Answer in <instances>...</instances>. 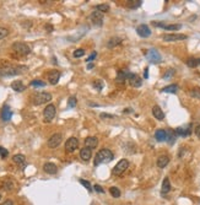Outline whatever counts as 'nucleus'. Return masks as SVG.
<instances>
[{"instance_id": "obj_12", "label": "nucleus", "mask_w": 200, "mask_h": 205, "mask_svg": "<svg viewBox=\"0 0 200 205\" xmlns=\"http://www.w3.org/2000/svg\"><path fill=\"white\" fill-rule=\"evenodd\" d=\"M79 146V140L76 139V138H69L68 140H66V143H65V150L68 151V152H72V151H75L76 149Z\"/></svg>"}, {"instance_id": "obj_38", "label": "nucleus", "mask_w": 200, "mask_h": 205, "mask_svg": "<svg viewBox=\"0 0 200 205\" xmlns=\"http://www.w3.org/2000/svg\"><path fill=\"white\" fill-rule=\"evenodd\" d=\"M174 74H176V70H174V69H168V70H166V73L163 74V79H165V80L171 79Z\"/></svg>"}, {"instance_id": "obj_40", "label": "nucleus", "mask_w": 200, "mask_h": 205, "mask_svg": "<svg viewBox=\"0 0 200 205\" xmlns=\"http://www.w3.org/2000/svg\"><path fill=\"white\" fill-rule=\"evenodd\" d=\"M80 183H81V184H82L88 192L93 191V188H92V186L90 184V182H87V181H85V179H80Z\"/></svg>"}, {"instance_id": "obj_15", "label": "nucleus", "mask_w": 200, "mask_h": 205, "mask_svg": "<svg viewBox=\"0 0 200 205\" xmlns=\"http://www.w3.org/2000/svg\"><path fill=\"white\" fill-rule=\"evenodd\" d=\"M131 73L129 70H119L117 74V81L118 82H125L127 80H129Z\"/></svg>"}, {"instance_id": "obj_5", "label": "nucleus", "mask_w": 200, "mask_h": 205, "mask_svg": "<svg viewBox=\"0 0 200 205\" xmlns=\"http://www.w3.org/2000/svg\"><path fill=\"white\" fill-rule=\"evenodd\" d=\"M146 58L147 60L150 61V63H154V64H157V63H161V60H162V57H161V54L158 53L156 49H154V48H151V49H149L147 52H146Z\"/></svg>"}, {"instance_id": "obj_7", "label": "nucleus", "mask_w": 200, "mask_h": 205, "mask_svg": "<svg viewBox=\"0 0 200 205\" xmlns=\"http://www.w3.org/2000/svg\"><path fill=\"white\" fill-rule=\"evenodd\" d=\"M128 167H129L128 160H125V159L120 160V161L118 162V163L114 166V168H113V175H114V176H119V175H122L124 171L128 170Z\"/></svg>"}, {"instance_id": "obj_20", "label": "nucleus", "mask_w": 200, "mask_h": 205, "mask_svg": "<svg viewBox=\"0 0 200 205\" xmlns=\"http://www.w3.org/2000/svg\"><path fill=\"white\" fill-rule=\"evenodd\" d=\"M91 156H92V151H91V149H88V147H84V149L80 150V157H81V160H84V161H88V160L91 159Z\"/></svg>"}, {"instance_id": "obj_46", "label": "nucleus", "mask_w": 200, "mask_h": 205, "mask_svg": "<svg viewBox=\"0 0 200 205\" xmlns=\"http://www.w3.org/2000/svg\"><path fill=\"white\" fill-rule=\"evenodd\" d=\"M102 119H113L114 116H112V114H107V113H101L100 116Z\"/></svg>"}, {"instance_id": "obj_30", "label": "nucleus", "mask_w": 200, "mask_h": 205, "mask_svg": "<svg viewBox=\"0 0 200 205\" xmlns=\"http://www.w3.org/2000/svg\"><path fill=\"white\" fill-rule=\"evenodd\" d=\"M186 64L189 66V68H195V66H198V65H199V59L189 58V59H187Z\"/></svg>"}, {"instance_id": "obj_29", "label": "nucleus", "mask_w": 200, "mask_h": 205, "mask_svg": "<svg viewBox=\"0 0 200 205\" xmlns=\"http://www.w3.org/2000/svg\"><path fill=\"white\" fill-rule=\"evenodd\" d=\"M176 136H177V134H176L174 130H172V129H167V140H168L170 144H173V143H174Z\"/></svg>"}, {"instance_id": "obj_21", "label": "nucleus", "mask_w": 200, "mask_h": 205, "mask_svg": "<svg viewBox=\"0 0 200 205\" xmlns=\"http://www.w3.org/2000/svg\"><path fill=\"white\" fill-rule=\"evenodd\" d=\"M13 160L16 165H18L20 167H25L26 166V157L24 156V155H21V154H17V155H15L14 157H13Z\"/></svg>"}, {"instance_id": "obj_4", "label": "nucleus", "mask_w": 200, "mask_h": 205, "mask_svg": "<svg viewBox=\"0 0 200 205\" xmlns=\"http://www.w3.org/2000/svg\"><path fill=\"white\" fill-rule=\"evenodd\" d=\"M55 113H57V109H55V106L54 104H48L45 108H44V112H43V116H44V120L45 122H52L53 118L55 117Z\"/></svg>"}, {"instance_id": "obj_39", "label": "nucleus", "mask_w": 200, "mask_h": 205, "mask_svg": "<svg viewBox=\"0 0 200 205\" xmlns=\"http://www.w3.org/2000/svg\"><path fill=\"white\" fill-rule=\"evenodd\" d=\"M76 104H77L76 97H75V96H71V97L69 98V101H68V107H69V108H74Z\"/></svg>"}, {"instance_id": "obj_36", "label": "nucleus", "mask_w": 200, "mask_h": 205, "mask_svg": "<svg viewBox=\"0 0 200 205\" xmlns=\"http://www.w3.org/2000/svg\"><path fill=\"white\" fill-rule=\"evenodd\" d=\"M109 193H111V195L114 197V198H119V197H120V191H119L117 187H111V188H109Z\"/></svg>"}, {"instance_id": "obj_28", "label": "nucleus", "mask_w": 200, "mask_h": 205, "mask_svg": "<svg viewBox=\"0 0 200 205\" xmlns=\"http://www.w3.org/2000/svg\"><path fill=\"white\" fill-rule=\"evenodd\" d=\"M174 132H176L177 135H181V136H188L192 133L190 132V125H188V128H182V127L181 128H177Z\"/></svg>"}, {"instance_id": "obj_1", "label": "nucleus", "mask_w": 200, "mask_h": 205, "mask_svg": "<svg viewBox=\"0 0 200 205\" xmlns=\"http://www.w3.org/2000/svg\"><path fill=\"white\" fill-rule=\"evenodd\" d=\"M112 160H113V152L109 149H102L96 154L95 160H93V165L98 166L101 163H108Z\"/></svg>"}, {"instance_id": "obj_18", "label": "nucleus", "mask_w": 200, "mask_h": 205, "mask_svg": "<svg viewBox=\"0 0 200 205\" xmlns=\"http://www.w3.org/2000/svg\"><path fill=\"white\" fill-rule=\"evenodd\" d=\"M11 117H13V112L10 111L9 106H4L3 107V111H1V119L4 122H9L11 119Z\"/></svg>"}, {"instance_id": "obj_19", "label": "nucleus", "mask_w": 200, "mask_h": 205, "mask_svg": "<svg viewBox=\"0 0 200 205\" xmlns=\"http://www.w3.org/2000/svg\"><path fill=\"white\" fill-rule=\"evenodd\" d=\"M152 114L157 120H163L165 119V113H163V111L161 109L160 106H154L152 107Z\"/></svg>"}, {"instance_id": "obj_50", "label": "nucleus", "mask_w": 200, "mask_h": 205, "mask_svg": "<svg viewBox=\"0 0 200 205\" xmlns=\"http://www.w3.org/2000/svg\"><path fill=\"white\" fill-rule=\"evenodd\" d=\"M45 29L48 31V33H50V32H53V26H50V25H45Z\"/></svg>"}, {"instance_id": "obj_22", "label": "nucleus", "mask_w": 200, "mask_h": 205, "mask_svg": "<svg viewBox=\"0 0 200 205\" xmlns=\"http://www.w3.org/2000/svg\"><path fill=\"white\" fill-rule=\"evenodd\" d=\"M11 88H13L14 91H16V92H22V91H25L26 86L24 85V82H22L21 80H16V81H14V82L11 84Z\"/></svg>"}, {"instance_id": "obj_10", "label": "nucleus", "mask_w": 200, "mask_h": 205, "mask_svg": "<svg viewBox=\"0 0 200 205\" xmlns=\"http://www.w3.org/2000/svg\"><path fill=\"white\" fill-rule=\"evenodd\" d=\"M90 20H91V22H92L95 26L101 27V26L103 25V14L100 13V11H97V10H95L92 14L90 15Z\"/></svg>"}, {"instance_id": "obj_49", "label": "nucleus", "mask_w": 200, "mask_h": 205, "mask_svg": "<svg viewBox=\"0 0 200 205\" xmlns=\"http://www.w3.org/2000/svg\"><path fill=\"white\" fill-rule=\"evenodd\" d=\"M194 133H195V135H197V136H198V138L200 139V125H197V127H195V129H194Z\"/></svg>"}, {"instance_id": "obj_23", "label": "nucleus", "mask_w": 200, "mask_h": 205, "mask_svg": "<svg viewBox=\"0 0 200 205\" xmlns=\"http://www.w3.org/2000/svg\"><path fill=\"white\" fill-rule=\"evenodd\" d=\"M168 163H170V157L167 155H162L157 159V167L160 168H165Z\"/></svg>"}, {"instance_id": "obj_33", "label": "nucleus", "mask_w": 200, "mask_h": 205, "mask_svg": "<svg viewBox=\"0 0 200 205\" xmlns=\"http://www.w3.org/2000/svg\"><path fill=\"white\" fill-rule=\"evenodd\" d=\"M141 0H131V1H128V6L130 9H136V8H139L140 5H141Z\"/></svg>"}, {"instance_id": "obj_6", "label": "nucleus", "mask_w": 200, "mask_h": 205, "mask_svg": "<svg viewBox=\"0 0 200 205\" xmlns=\"http://www.w3.org/2000/svg\"><path fill=\"white\" fill-rule=\"evenodd\" d=\"M13 49H14L16 53L18 54H22V55H27L31 53V48L26 43H22V42H16L13 44Z\"/></svg>"}, {"instance_id": "obj_48", "label": "nucleus", "mask_w": 200, "mask_h": 205, "mask_svg": "<svg viewBox=\"0 0 200 205\" xmlns=\"http://www.w3.org/2000/svg\"><path fill=\"white\" fill-rule=\"evenodd\" d=\"M93 189H95V192H97V193H103V188L101 187V186H98V184H95V187H93Z\"/></svg>"}, {"instance_id": "obj_53", "label": "nucleus", "mask_w": 200, "mask_h": 205, "mask_svg": "<svg viewBox=\"0 0 200 205\" xmlns=\"http://www.w3.org/2000/svg\"><path fill=\"white\" fill-rule=\"evenodd\" d=\"M131 112H133L131 108H125V109H123V113H131Z\"/></svg>"}, {"instance_id": "obj_8", "label": "nucleus", "mask_w": 200, "mask_h": 205, "mask_svg": "<svg viewBox=\"0 0 200 205\" xmlns=\"http://www.w3.org/2000/svg\"><path fill=\"white\" fill-rule=\"evenodd\" d=\"M61 140H63V135L61 134H59V133H55V134H53L49 139H48V146L50 147V149H55L60 145V143H61Z\"/></svg>"}, {"instance_id": "obj_56", "label": "nucleus", "mask_w": 200, "mask_h": 205, "mask_svg": "<svg viewBox=\"0 0 200 205\" xmlns=\"http://www.w3.org/2000/svg\"><path fill=\"white\" fill-rule=\"evenodd\" d=\"M199 65H200V59H199Z\"/></svg>"}, {"instance_id": "obj_26", "label": "nucleus", "mask_w": 200, "mask_h": 205, "mask_svg": "<svg viewBox=\"0 0 200 205\" xmlns=\"http://www.w3.org/2000/svg\"><path fill=\"white\" fill-rule=\"evenodd\" d=\"M122 42H123V39H122L120 37H113V38H111V39L107 42V47H108V48H114L117 45H119Z\"/></svg>"}, {"instance_id": "obj_14", "label": "nucleus", "mask_w": 200, "mask_h": 205, "mask_svg": "<svg viewBox=\"0 0 200 205\" xmlns=\"http://www.w3.org/2000/svg\"><path fill=\"white\" fill-rule=\"evenodd\" d=\"M43 171L48 175H55L58 172V167L52 162H47L43 165Z\"/></svg>"}, {"instance_id": "obj_44", "label": "nucleus", "mask_w": 200, "mask_h": 205, "mask_svg": "<svg viewBox=\"0 0 200 205\" xmlns=\"http://www.w3.org/2000/svg\"><path fill=\"white\" fill-rule=\"evenodd\" d=\"M93 87L97 88V91H101V90H102V81H101V80L95 81V82H93Z\"/></svg>"}, {"instance_id": "obj_51", "label": "nucleus", "mask_w": 200, "mask_h": 205, "mask_svg": "<svg viewBox=\"0 0 200 205\" xmlns=\"http://www.w3.org/2000/svg\"><path fill=\"white\" fill-rule=\"evenodd\" d=\"M144 77H145V79H147V77H149V69H147V68H146V69H145V71H144Z\"/></svg>"}, {"instance_id": "obj_37", "label": "nucleus", "mask_w": 200, "mask_h": 205, "mask_svg": "<svg viewBox=\"0 0 200 205\" xmlns=\"http://www.w3.org/2000/svg\"><path fill=\"white\" fill-rule=\"evenodd\" d=\"M72 55H74V58H81V57L85 55V49L79 48V49H76V50L72 53Z\"/></svg>"}, {"instance_id": "obj_3", "label": "nucleus", "mask_w": 200, "mask_h": 205, "mask_svg": "<svg viewBox=\"0 0 200 205\" xmlns=\"http://www.w3.org/2000/svg\"><path fill=\"white\" fill-rule=\"evenodd\" d=\"M52 100V95L48 93V92H38L36 93L33 97H32V103L36 104V106H39L43 103L49 102Z\"/></svg>"}, {"instance_id": "obj_25", "label": "nucleus", "mask_w": 200, "mask_h": 205, "mask_svg": "<svg viewBox=\"0 0 200 205\" xmlns=\"http://www.w3.org/2000/svg\"><path fill=\"white\" fill-rule=\"evenodd\" d=\"M171 192V182H170V179L166 177L165 179H163V182H162V189H161V193L162 194H167V193H170Z\"/></svg>"}, {"instance_id": "obj_17", "label": "nucleus", "mask_w": 200, "mask_h": 205, "mask_svg": "<svg viewBox=\"0 0 200 205\" xmlns=\"http://www.w3.org/2000/svg\"><path fill=\"white\" fill-rule=\"evenodd\" d=\"M59 79H60V73H59L58 70H52L50 73L48 74V81H49L52 85L58 84Z\"/></svg>"}, {"instance_id": "obj_2", "label": "nucleus", "mask_w": 200, "mask_h": 205, "mask_svg": "<svg viewBox=\"0 0 200 205\" xmlns=\"http://www.w3.org/2000/svg\"><path fill=\"white\" fill-rule=\"evenodd\" d=\"M29 68L26 65H16V66H6L0 69V77H6V76H14L18 74H24L27 71Z\"/></svg>"}, {"instance_id": "obj_32", "label": "nucleus", "mask_w": 200, "mask_h": 205, "mask_svg": "<svg viewBox=\"0 0 200 205\" xmlns=\"http://www.w3.org/2000/svg\"><path fill=\"white\" fill-rule=\"evenodd\" d=\"M96 10L103 14V13L109 11V6H108L107 4H100V5H96Z\"/></svg>"}, {"instance_id": "obj_24", "label": "nucleus", "mask_w": 200, "mask_h": 205, "mask_svg": "<svg viewBox=\"0 0 200 205\" xmlns=\"http://www.w3.org/2000/svg\"><path fill=\"white\" fill-rule=\"evenodd\" d=\"M155 138L157 141H165L167 139V132L163 129H157L155 132Z\"/></svg>"}, {"instance_id": "obj_43", "label": "nucleus", "mask_w": 200, "mask_h": 205, "mask_svg": "<svg viewBox=\"0 0 200 205\" xmlns=\"http://www.w3.org/2000/svg\"><path fill=\"white\" fill-rule=\"evenodd\" d=\"M8 155H9V151H8L6 149L0 146V156H1L3 159H5V157H8Z\"/></svg>"}, {"instance_id": "obj_55", "label": "nucleus", "mask_w": 200, "mask_h": 205, "mask_svg": "<svg viewBox=\"0 0 200 205\" xmlns=\"http://www.w3.org/2000/svg\"><path fill=\"white\" fill-rule=\"evenodd\" d=\"M0 199H1V194H0Z\"/></svg>"}, {"instance_id": "obj_9", "label": "nucleus", "mask_w": 200, "mask_h": 205, "mask_svg": "<svg viewBox=\"0 0 200 205\" xmlns=\"http://www.w3.org/2000/svg\"><path fill=\"white\" fill-rule=\"evenodd\" d=\"M162 38L165 42H176V41H184L187 39V36L179 34V33H167V34H163Z\"/></svg>"}, {"instance_id": "obj_11", "label": "nucleus", "mask_w": 200, "mask_h": 205, "mask_svg": "<svg viewBox=\"0 0 200 205\" xmlns=\"http://www.w3.org/2000/svg\"><path fill=\"white\" fill-rule=\"evenodd\" d=\"M136 33L140 37H143V38H147V37L151 36V29H150V27L147 25H144L143 24V25H139L136 27Z\"/></svg>"}, {"instance_id": "obj_35", "label": "nucleus", "mask_w": 200, "mask_h": 205, "mask_svg": "<svg viewBox=\"0 0 200 205\" xmlns=\"http://www.w3.org/2000/svg\"><path fill=\"white\" fill-rule=\"evenodd\" d=\"M181 29H182V25L178 24V25H166L163 29H166V31H178Z\"/></svg>"}, {"instance_id": "obj_54", "label": "nucleus", "mask_w": 200, "mask_h": 205, "mask_svg": "<svg viewBox=\"0 0 200 205\" xmlns=\"http://www.w3.org/2000/svg\"><path fill=\"white\" fill-rule=\"evenodd\" d=\"M93 66H95V64H93V63H88V65H87V69H88V70H91Z\"/></svg>"}, {"instance_id": "obj_16", "label": "nucleus", "mask_w": 200, "mask_h": 205, "mask_svg": "<svg viewBox=\"0 0 200 205\" xmlns=\"http://www.w3.org/2000/svg\"><path fill=\"white\" fill-rule=\"evenodd\" d=\"M98 145V139L96 136H88L85 139V147L88 149H95Z\"/></svg>"}, {"instance_id": "obj_47", "label": "nucleus", "mask_w": 200, "mask_h": 205, "mask_svg": "<svg viewBox=\"0 0 200 205\" xmlns=\"http://www.w3.org/2000/svg\"><path fill=\"white\" fill-rule=\"evenodd\" d=\"M96 57H97V53H96V52H95V53H92V54H91V55H90V57H88V58L86 59V61H87V63H91V61H92V60H93V59L96 58Z\"/></svg>"}, {"instance_id": "obj_45", "label": "nucleus", "mask_w": 200, "mask_h": 205, "mask_svg": "<svg viewBox=\"0 0 200 205\" xmlns=\"http://www.w3.org/2000/svg\"><path fill=\"white\" fill-rule=\"evenodd\" d=\"M152 25H154L155 27H161V29H165V26H166V24H163V22H158V21H154Z\"/></svg>"}, {"instance_id": "obj_52", "label": "nucleus", "mask_w": 200, "mask_h": 205, "mask_svg": "<svg viewBox=\"0 0 200 205\" xmlns=\"http://www.w3.org/2000/svg\"><path fill=\"white\" fill-rule=\"evenodd\" d=\"M3 205H14V203H13V200H6V202H4V204Z\"/></svg>"}, {"instance_id": "obj_31", "label": "nucleus", "mask_w": 200, "mask_h": 205, "mask_svg": "<svg viewBox=\"0 0 200 205\" xmlns=\"http://www.w3.org/2000/svg\"><path fill=\"white\" fill-rule=\"evenodd\" d=\"M3 188H4L5 191H13V189H14V182L10 181V179L5 181L4 184H3Z\"/></svg>"}, {"instance_id": "obj_42", "label": "nucleus", "mask_w": 200, "mask_h": 205, "mask_svg": "<svg viewBox=\"0 0 200 205\" xmlns=\"http://www.w3.org/2000/svg\"><path fill=\"white\" fill-rule=\"evenodd\" d=\"M190 96H193V97H200V88L199 87L193 88L190 91Z\"/></svg>"}, {"instance_id": "obj_41", "label": "nucleus", "mask_w": 200, "mask_h": 205, "mask_svg": "<svg viewBox=\"0 0 200 205\" xmlns=\"http://www.w3.org/2000/svg\"><path fill=\"white\" fill-rule=\"evenodd\" d=\"M8 34H9V29H5V27H0V39L5 38Z\"/></svg>"}, {"instance_id": "obj_34", "label": "nucleus", "mask_w": 200, "mask_h": 205, "mask_svg": "<svg viewBox=\"0 0 200 205\" xmlns=\"http://www.w3.org/2000/svg\"><path fill=\"white\" fill-rule=\"evenodd\" d=\"M31 86H34V87H44L45 86V82L42 80H32L31 81Z\"/></svg>"}, {"instance_id": "obj_13", "label": "nucleus", "mask_w": 200, "mask_h": 205, "mask_svg": "<svg viewBox=\"0 0 200 205\" xmlns=\"http://www.w3.org/2000/svg\"><path fill=\"white\" fill-rule=\"evenodd\" d=\"M128 81L130 82V85H131L133 87H140V86L143 85V79H141L140 76H138L136 74L131 73Z\"/></svg>"}, {"instance_id": "obj_27", "label": "nucleus", "mask_w": 200, "mask_h": 205, "mask_svg": "<svg viewBox=\"0 0 200 205\" xmlns=\"http://www.w3.org/2000/svg\"><path fill=\"white\" fill-rule=\"evenodd\" d=\"M178 88H179L178 87V85L172 84V85H168V86H165L161 91H162V92H166V93H177Z\"/></svg>"}]
</instances>
